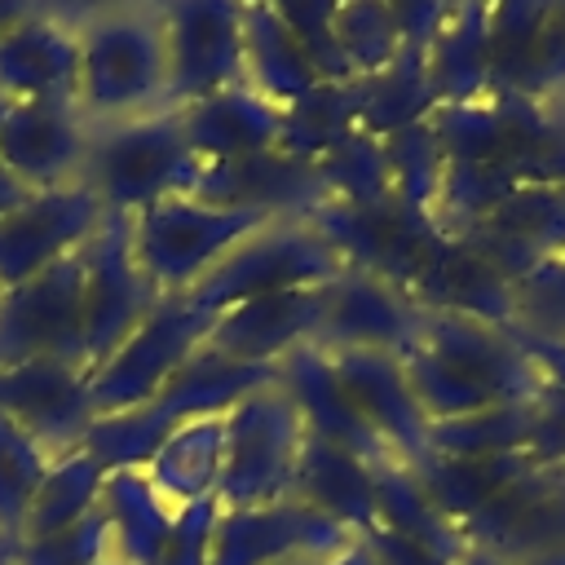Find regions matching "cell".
<instances>
[{
	"instance_id": "1",
	"label": "cell",
	"mask_w": 565,
	"mask_h": 565,
	"mask_svg": "<svg viewBox=\"0 0 565 565\" xmlns=\"http://www.w3.org/2000/svg\"><path fill=\"white\" fill-rule=\"evenodd\" d=\"M428 424H455L508 406H530L547 388L534 349L503 322L424 309L411 344L397 353Z\"/></svg>"
},
{
	"instance_id": "2",
	"label": "cell",
	"mask_w": 565,
	"mask_h": 565,
	"mask_svg": "<svg viewBox=\"0 0 565 565\" xmlns=\"http://www.w3.org/2000/svg\"><path fill=\"white\" fill-rule=\"evenodd\" d=\"M79 88L75 110L88 128L128 124L168 110V35L163 0L75 4Z\"/></svg>"
},
{
	"instance_id": "3",
	"label": "cell",
	"mask_w": 565,
	"mask_h": 565,
	"mask_svg": "<svg viewBox=\"0 0 565 565\" xmlns=\"http://www.w3.org/2000/svg\"><path fill=\"white\" fill-rule=\"evenodd\" d=\"M278 380V366H243V362H230L221 353H212L207 344L199 353L185 358V366L137 411H124V415H102L93 419V428L84 433V450L97 455L106 463V472L115 468H146L150 455L159 450V441L194 419V415H221L230 411L238 397L265 388Z\"/></svg>"
},
{
	"instance_id": "4",
	"label": "cell",
	"mask_w": 565,
	"mask_h": 565,
	"mask_svg": "<svg viewBox=\"0 0 565 565\" xmlns=\"http://www.w3.org/2000/svg\"><path fill=\"white\" fill-rule=\"evenodd\" d=\"M269 221L274 216L247 207H221L194 194H172L128 216V243L132 260L159 296H190L247 234Z\"/></svg>"
},
{
	"instance_id": "5",
	"label": "cell",
	"mask_w": 565,
	"mask_h": 565,
	"mask_svg": "<svg viewBox=\"0 0 565 565\" xmlns=\"http://www.w3.org/2000/svg\"><path fill=\"white\" fill-rule=\"evenodd\" d=\"M203 163L190 154L177 110H159L128 124L93 128L84 185L106 203V212H141L172 194H194Z\"/></svg>"
},
{
	"instance_id": "6",
	"label": "cell",
	"mask_w": 565,
	"mask_h": 565,
	"mask_svg": "<svg viewBox=\"0 0 565 565\" xmlns=\"http://www.w3.org/2000/svg\"><path fill=\"white\" fill-rule=\"evenodd\" d=\"M305 441V419L278 380L238 397L225 411V468L216 503L225 512H238L291 499Z\"/></svg>"
},
{
	"instance_id": "7",
	"label": "cell",
	"mask_w": 565,
	"mask_h": 565,
	"mask_svg": "<svg viewBox=\"0 0 565 565\" xmlns=\"http://www.w3.org/2000/svg\"><path fill=\"white\" fill-rule=\"evenodd\" d=\"M340 269V252L322 238L313 221H269L256 234H247L185 300L207 313H225L256 296L322 287Z\"/></svg>"
},
{
	"instance_id": "8",
	"label": "cell",
	"mask_w": 565,
	"mask_h": 565,
	"mask_svg": "<svg viewBox=\"0 0 565 565\" xmlns=\"http://www.w3.org/2000/svg\"><path fill=\"white\" fill-rule=\"evenodd\" d=\"M459 543L503 565H565V463L521 468L459 525Z\"/></svg>"
},
{
	"instance_id": "9",
	"label": "cell",
	"mask_w": 565,
	"mask_h": 565,
	"mask_svg": "<svg viewBox=\"0 0 565 565\" xmlns=\"http://www.w3.org/2000/svg\"><path fill=\"white\" fill-rule=\"evenodd\" d=\"M212 322L216 313L190 305L185 296H163L154 313L88 375V397L97 419L146 406L185 366V358L203 349Z\"/></svg>"
},
{
	"instance_id": "10",
	"label": "cell",
	"mask_w": 565,
	"mask_h": 565,
	"mask_svg": "<svg viewBox=\"0 0 565 565\" xmlns=\"http://www.w3.org/2000/svg\"><path fill=\"white\" fill-rule=\"evenodd\" d=\"M22 362L84 366V252L0 291V366Z\"/></svg>"
},
{
	"instance_id": "11",
	"label": "cell",
	"mask_w": 565,
	"mask_h": 565,
	"mask_svg": "<svg viewBox=\"0 0 565 565\" xmlns=\"http://www.w3.org/2000/svg\"><path fill=\"white\" fill-rule=\"evenodd\" d=\"M163 296L132 260L128 216L106 212L84 247V366L88 375L154 313Z\"/></svg>"
},
{
	"instance_id": "12",
	"label": "cell",
	"mask_w": 565,
	"mask_h": 565,
	"mask_svg": "<svg viewBox=\"0 0 565 565\" xmlns=\"http://www.w3.org/2000/svg\"><path fill=\"white\" fill-rule=\"evenodd\" d=\"M168 35V110L243 84V4L163 0Z\"/></svg>"
},
{
	"instance_id": "13",
	"label": "cell",
	"mask_w": 565,
	"mask_h": 565,
	"mask_svg": "<svg viewBox=\"0 0 565 565\" xmlns=\"http://www.w3.org/2000/svg\"><path fill=\"white\" fill-rule=\"evenodd\" d=\"M106 203L84 185L31 190L9 216H0V291L31 282L35 274L53 269L57 260L88 247L102 230Z\"/></svg>"
},
{
	"instance_id": "14",
	"label": "cell",
	"mask_w": 565,
	"mask_h": 565,
	"mask_svg": "<svg viewBox=\"0 0 565 565\" xmlns=\"http://www.w3.org/2000/svg\"><path fill=\"white\" fill-rule=\"evenodd\" d=\"M79 88V31L75 4H22L0 31V97L18 102H66Z\"/></svg>"
},
{
	"instance_id": "15",
	"label": "cell",
	"mask_w": 565,
	"mask_h": 565,
	"mask_svg": "<svg viewBox=\"0 0 565 565\" xmlns=\"http://www.w3.org/2000/svg\"><path fill=\"white\" fill-rule=\"evenodd\" d=\"M358 534L340 521L322 516L300 499H278L260 508H238L216 516L212 530V561L207 565H282L313 552H335Z\"/></svg>"
},
{
	"instance_id": "16",
	"label": "cell",
	"mask_w": 565,
	"mask_h": 565,
	"mask_svg": "<svg viewBox=\"0 0 565 565\" xmlns=\"http://www.w3.org/2000/svg\"><path fill=\"white\" fill-rule=\"evenodd\" d=\"M424 309L388 278L344 265L331 282H322L318 313V349H380L402 353L419 327Z\"/></svg>"
},
{
	"instance_id": "17",
	"label": "cell",
	"mask_w": 565,
	"mask_h": 565,
	"mask_svg": "<svg viewBox=\"0 0 565 565\" xmlns=\"http://www.w3.org/2000/svg\"><path fill=\"white\" fill-rule=\"evenodd\" d=\"M335 380L344 384L358 415L371 424V433L393 450L397 463H419L428 455V415L415 402V388L402 371L397 353L380 349H327Z\"/></svg>"
},
{
	"instance_id": "18",
	"label": "cell",
	"mask_w": 565,
	"mask_h": 565,
	"mask_svg": "<svg viewBox=\"0 0 565 565\" xmlns=\"http://www.w3.org/2000/svg\"><path fill=\"white\" fill-rule=\"evenodd\" d=\"M194 199L221 203V207H247L274 221H313L331 203V190L318 163H305L287 150H269L256 159L203 168Z\"/></svg>"
},
{
	"instance_id": "19",
	"label": "cell",
	"mask_w": 565,
	"mask_h": 565,
	"mask_svg": "<svg viewBox=\"0 0 565 565\" xmlns=\"http://www.w3.org/2000/svg\"><path fill=\"white\" fill-rule=\"evenodd\" d=\"M93 128L66 102H18L0 124V163L26 190H57L84 181Z\"/></svg>"
},
{
	"instance_id": "20",
	"label": "cell",
	"mask_w": 565,
	"mask_h": 565,
	"mask_svg": "<svg viewBox=\"0 0 565 565\" xmlns=\"http://www.w3.org/2000/svg\"><path fill=\"white\" fill-rule=\"evenodd\" d=\"M0 415L22 424L53 455H66L84 441L97 419L88 397V371L79 362L0 366Z\"/></svg>"
},
{
	"instance_id": "21",
	"label": "cell",
	"mask_w": 565,
	"mask_h": 565,
	"mask_svg": "<svg viewBox=\"0 0 565 565\" xmlns=\"http://www.w3.org/2000/svg\"><path fill=\"white\" fill-rule=\"evenodd\" d=\"M177 119L190 154L203 168L282 150V132H287V110L260 97L252 84H230L203 102H190L177 110Z\"/></svg>"
},
{
	"instance_id": "22",
	"label": "cell",
	"mask_w": 565,
	"mask_h": 565,
	"mask_svg": "<svg viewBox=\"0 0 565 565\" xmlns=\"http://www.w3.org/2000/svg\"><path fill=\"white\" fill-rule=\"evenodd\" d=\"M318 313H322V287L256 296L216 313L203 344L243 366H278L291 349L318 344Z\"/></svg>"
},
{
	"instance_id": "23",
	"label": "cell",
	"mask_w": 565,
	"mask_h": 565,
	"mask_svg": "<svg viewBox=\"0 0 565 565\" xmlns=\"http://www.w3.org/2000/svg\"><path fill=\"white\" fill-rule=\"evenodd\" d=\"M278 384H282V393L296 402V411H300L309 437L331 441V446L358 455V459L371 463V468L397 463L393 450L371 433V424H366V419L358 415V406L349 402L344 384H340L335 371H331L327 349H318V344L291 349V353L278 362Z\"/></svg>"
},
{
	"instance_id": "24",
	"label": "cell",
	"mask_w": 565,
	"mask_h": 565,
	"mask_svg": "<svg viewBox=\"0 0 565 565\" xmlns=\"http://www.w3.org/2000/svg\"><path fill=\"white\" fill-rule=\"evenodd\" d=\"M424 79L433 106L490 93V4H441L424 44Z\"/></svg>"
},
{
	"instance_id": "25",
	"label": "cell",
	"mask_w": 565,
	"mask_h": 565,
	"mask_svg": "<svg viewBox=\"0 0 565 565\" xmlns=\"http://www.w3.org/2000/svg\"><path fill=\"white\" fill-rule=\"evenodd\" d=\"M243 84L291 110L322 88L278 4H243Z\"/></svg>"
},
{
	"instance_id": "26",
	"label": "cell",
	"mask_w": 565,
	"mask_h": 565,
	"mask_svg": "<svg viewBox=\"0 0 565 565\" xmlns=\"http://www.w3.org/2000/svg\"><path fill=\"white\" fill-rule=\"evenodd\" d=\"M97 508L106 516L110 565H159L163 543H168L172 521H177V508L154 490L146 468L106 472Z\"/></svg>"
},
{
	"instance_id": "27",
	"label": "cell",
	"mask_w": 565,
	"mask_h": 565,
	"mask_svg": "<svg viewBox=\"0 0 565 565\" xmlns=\"http://www.w3.org/2000/svg\"><path fill=\"white\" fill-rule=\"evenodd\" d=\"M221 468H225V411L177 424L150 455L146 477L172 508H190L216 499Z\"/></svg>"
},
{
	"instance_id": "28",
	"label": "cell",
	"mask_w": 565,
	"mask_h": 565,
	"mask_svg": "<svg viewBox=\"0 0 565 565\" xmlns=\"http://www.w3.org/2000/svg\"><path fill=\"white\" fill-rule=\"evenodd\" d=\"M291 499L318 508L322 516L340 521L353 534L375 530V468L331 441L318 437L305 441Z\"/></svg>"
},
{
	"instance_id": "29",
	"label": "cell",
	"mask_w": 565,
	"mask_h": 565,
	"mask_svg": "<svg viewBox=\"0 0 565 565\" xmlns=\"http://www.w3.org/2000/svg\"><path fill=\"white\" fill-rule=\"evenodd\" d=\"M331 40L353 84L388 75L406 57V49H415L402 22V4H380V0L331 4Z\"/></svg>"
},
{
	"instance_id": "30",
	"label": "cell",
	"mask_w": 565,
	"mask_h": 565,
	"mask_svg": "<svg viewBox=\"0 0 565 565\" xmlns=\"http://www.w3.org/2000/svg\"><path fill=\"white\" fill-rule=\"evenodd\" d=\"M102 486H106V463L97 455H88L84 446L57 455L53 468L44 472V481H40V494L31 503V516H26L18 543L49 539V534H62V530L79 525L97 508Z\"/></svg>"
},
{
	"instance_id": "31",
	"label": "cell",
	"mask_w": 565,
	"mask_h": 565,
	"mask_svg": "<svg viewBox=\"0 0 565 565\" xmlns=\"http://www.w3.org/2000/svg\"><path fill=\"white\" fill-rule=\"evenodd\" d=\"M508 327L530 349H565V256H543L512 274Z\"/></svg>"
},
{
	"instance_id": "32",
	"label": "cell",
	"mask_w": 565,
	"mask_h": 565,
	"mask_svg": "<svg viewBox=\"0 0 565 565\" xmlns=\"http://www.w3.org/2000/svg\"><path fill=\"white\" fill-rule=\"evenodd\" d=\"M53 459L57 455L40 437H31L22 424L0 415V543L13 547L22 539V525Z\"/></svg>"
},
{
	"instance_id": "33",
	"label": "cell",
	"mask_w": 565,
	"mask_h": 565,
	"mask_svg": "<svg viewBox=\"0 0 565 565\" xmlns=\"http://www.w3.org/2000/svg\"><path fill=\"white\" fill-rule=\"evenodd\" d=\"M13 565H110V543H106L102 508H93L79 525L62 530V534L13 543Z\"/></svg>"
},
{
	"instance_id": "34",
	"label": "cell",
	"mask_w": 565,
	"mask_h": 565,
	"mask_svg": "<svg viewBox=\"0 0 565 565\" xmlns=\"http://www.w3.org/2000/svg\"><path fill=\"white\" fill-rule=\"evenodd\" d=\"M216 516H221V503H216V499L177 508V521H172V534H168V543H163L159 565H207V561H212V530H216Z\"/></svg>"
},
{
	"instance_id": "35",
	"label": "cell",
	"mask_w": 565,
	"mask_h": 565,
	"mask_svg": "<svg viewBox=\"0 0 565 565\" xmlns=\"http://www.w3.org/2000/svg\"><path fill=\"white\" fill-rule=\"evenodd\" d=\"M282 565H380V561L371 556V547L358 534L353 543H344L335 552H313V556H296V561H282Z\"/></svg>"
},
{
	"instance_id": "36",
	"label": "cell",
	"mask_w": 565,
	"mask_h": 565,
	"mask_svg": "<svg viewBox=\"0 0 565 565\" xmlns=\"http://www.w3.org/2000/svg\"><path fill=\"white\" fill-rule=\"evenodd\" d=\"M26 194H31V190H26V185H22V181H18V177H13V172L0 163V216H9V212H13V207L26 199Z\"/></svg>"
},
{
	"instance_id": "37",
	"label": "cell",
	"mask_w": 565,
	"mask_h": 565,
	"mask_svg": "<svg viewBox=\"0 0 565 565\" xmlns=\"http://www.w3.org/2000/svg\"><path fill=\"white\" fill-rule=\"evenodd\" d=\"M534 358L543 362L547 380H552L556 388H565V349H534Z\"/></svg>"
},
{
	"instance_id": "38",
	"label": "cell",
	"mask_w": 565,
	"mask_h": 565,
	"mask_svg": "<svg viewBox=\"0 0 565 565\" xmlns=\"http://www.w3.org/2000/svg\"><path fill=\"white\" fill-rule=\"evenodd\" d=\"M455 565H503V561H494V556H481V552H463Z\"/></svg>"
},
{
	"instance_id": "39",
	"label": "cell",
	"mask_w": 565,
	"mask_h": 565,
	"mask_svg": "<svg viewBox=\"0 0 565 565\" xmlns=\"http://www.w3.org/2000/svg\"><path fill=\"white\" fill-rule=\"evenodd\" d=\"M0 565H13V547H4V543H0Z\"/></svg>"
},
{
	"instance_id": "40",
	"label": "cell",
	"mask_w": 565,
	"mask_h": 565,
	"mask_svg": "<svg viewBox=\"0 0 565 565\" xmlns=\"http://www.w3.org/2000/svg\"><path fill=\"white\" fill-rule=\"evenodd\" d=\"M4 115H9V102H4V97H0V124H4Z\"/></svg>"
},
{
	"instance_id": "41",
	"label": "cell",
	"mask_w": 565,
	"mask_h": 565,
	"mask_svg": "<svg viewBox=\"0 0 565 565\" xmlns=\"http://www.w3.org/2000/svg\"><path fill=\"white\" fill-rule=\"evenodd\" d=\"M4 547H9V543H4Z\"/></svg>"
}]
</instances>
